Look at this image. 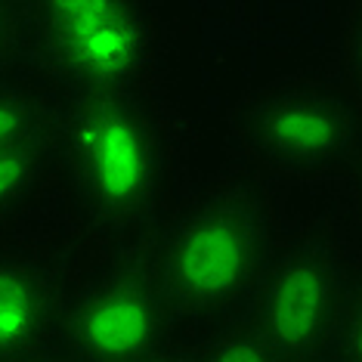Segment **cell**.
<instances>
[{
    "label": "cell",
    "mask_w": 362,
    "mask_h": 362,
    "mask_svg": "<svg viewBox=\"0 0 362 362\" xmlns=\"http://www.w3.org/2000/svg\"><path fill=\"white\" fill-rule=\"evenodd\" d=\"M87 257L155 242L177 208V149L158 93L65 100L56 183Z\"/></svg>",
    "instance_id": "1"
},
{
    "label": "cell",
    "mask_w": 362,
    "mask_h": 362,
    "mask_svg": "<svg viewBox=\"0 0 362 362\" xmlns=\"http://www.w3.org/2000/svg\"><path fill=\"white\" fill-rule=\"evenodd\" d=\"M276 245V214L257 174H229L170 211L155 263L180 337L251 310Z\"/></svg>",
    "instance_id": "2"
},
{
    "label": "cell",
    "mask_w": 362,
    "mask_h": 362,
    "mask_svg": "<svg viewBox=\"0 0 362 362\" xmlns=\"http://www.w3.org/2000/svg\"><path fill=\"white\" fill-rule=\"evenodd\" d=\"M229 130L257 177L319 183L359 168V96L328 78L282 75L251 87L229 109Z\"/></svg>",
    "instance_id": "3"
},
{
    "label": "cell",
    "mask_w": 362,
    "mask_h": 362,
    "mask_svg": "<svg viewBox=\"0 0 362 362\" xmlns=\"http://www.w3.org/2000/svg\"><path fill=\"white\" fill-rule=\"evenodd\" d=\"M22 13L62 100L158 87L164 22L155 0H22Z\"/></svg>",
    "instance_id": "4"
},
{
    "label": "cell",
    "mask_w": 362,
    "mask_h": 362,
    "mask_svg": "<svg viewBox=\"0 0 362 362\" xmlns=\"http://www.w3.org/2000/svg\"><path fill=\"white\" fill-rule=\"evenodd\" d=\"M180 341L155 242L81 260L69 276L50 359L158 362Z\"/></svg>",
    "instance_id": "5"
},
{
    "label": "cell",
    "mask_w": 362,
    "mask_h": 362,
    "mask_svg": "<svg viewBox=\"0 0 362 362\" xmlns=\"http://www.w3.org/2000/svg\"><path fill=\"white\" fill-rule=\"evenodd\" d=\"M356 279L337 235H291L273 245L248 313L282 359H322L334 313Z\"/></svg>",
    "instance_id": "6"
},
{
    "label": "cell",
    "mask_w": 362,
    "mask_h": 362,
    "mask_svg": "<svg viewBox=\"0 0 362 362\" xmlns=\"http://www.w3.org/2000/svg\"><path fill=\"white\" fill-rule=\"evenodd\" d=\"M65 288L53 254L0 235V362L50 359Z\"/></svg>",
    "instance_id": "7"
},
{
    "label": "cell",
    "mask_w": 362,
    "mask_h": 362,
    "mask_svg": "<svg viewBox=\"0 0 362 362\" xmlns=\"http://www.w3.org/2000/svg\"><path fill=\"white\" fill-rule=\"evenodd\" d=\"M62 105L65 100L47 78L0 71V149L56 139Z\"/></svg>",
    "instance_id": "8"
},
{
    "label": "cell",
    "mask_w": 362,
    "mask_h": 362,
    "mask_svg": "<svg viewBox=\"0 0 362 362\" xmlns=\"http://www.w3.org/2000/svg\"><path fill=\"white\" fill-rule=\"evenodd\" d=\"M56 183V139L0 149V235L35 211Z\"/></svg>",
    "instance_id": "9"
},
{
    "label": "cell",
    "mask_w": 362,
    "mask_h": 362,
    "mask_svg": "<svg viewBox=\"0 0 362 362\" xmlns=\"http://www.w3.org/2000/svg\"><path fill=\"white\" fill-rule=\"evenodd\" d=\"M170 359H186V362H233V359H248V362H279V350L269 344L263 328L251 319V313L233 319V322L204 328V332L186 334L177 341L174 356Z\"/></svg>",
    "instance_id": "10"
},
{
    "label": "cell",
    "mask_w": 362,
    "mask_h": 362,
    "mask_svg": "<svg viewBox=\"0 0 362 362\" xmlns=\"http://www.w3.org/2000/svg\"><path fill=\"white\" fill-rule=\"evenodd\" d=\"M362 359V282L356 279L328 328L322 362H359Z\"/></svg>",
    "instance_id": "11"
},
{
    "label": "cell",
    "mask_w": 362,
    "mask_h": 362,
    "mask_svg": "<svg viewBox=\"0 0 362 362\" xmlns=\"http://www.w3.org/2000/svg\"><path fill=\"white\" fill-rule=\"evenodd\" d=\"M362 25H359V4H356V16H347L344 22V31L337 37V47H334V65H337V84H344L350 93L359 96V87H362Z\"/></svg>",
    "instance_id": "12"
},
{
    "label": "cell",
    "mask_w": 362,
    "mask_h": 362,
    "mask_svg": "<svg viewBox=\"0 0 362 362\" xmlns=\"http://www.w3.org/2000/svg\"><path fill=\"white\" fill-rule=\"evenodd\" d=\"M22 31H25L22 0H0V71L13 69L22 44Z\"/></svg>",
    "instance_id": "13"
}]
</instances>
